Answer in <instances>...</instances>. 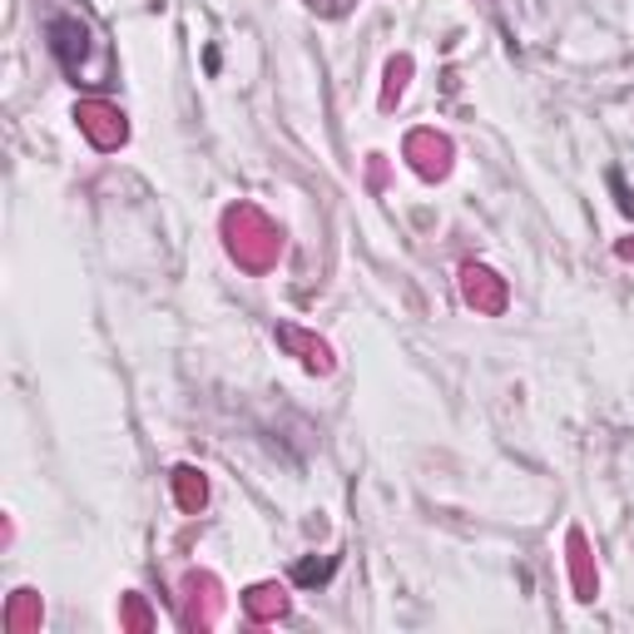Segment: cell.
<instances>
[{
	"label": "cell",
	"mask_w": 634,
	"mask_h": 634,
	"mask_svg": "<svg viewBox=\"0 0 634 634\" xmlns=\"http://www.w3.org/2000/svg\"><path fill=\"white\" fill-rule=\"evenodd\" d=\"M333 565H337L333 555H323V560H298V570H293V580H298V585H323V580L333 575Z\"/></svg>",
	"instance_id": "7c38bea8"
},
{
	"label": "cell",
	"mask_w": 634,
	"mask_h": 634,
	"mask_svg": "<svg viewBox=\"0 0 634 634\" xmlns=\"http://www.w3.org/2000/svg\"><path fill=\"white\" fill-rule=\"evenodd\" d=\"M461 293H467V303L485 317H495L505 308V283L495 278L491 268H481V263H467V268H461Z\"/></svg>",
	"instance_id": "277c9868"
},
{
	"label": "cell",
	"mask_w": 634,
	"mask_h": 634,
	"mask_svg": "<svg viewBox=\"0 0 634 634\" xmlns=\"http://www.w3.org/2000/svg\"><path fill=\"white\" fill-rule=\"evenodd\" d=\"M570 575H575L580 600H595V570H590V551L580 531H570Z\"/></svg>",
	"instance_id": "9c48e42d"
},
{
	"label": "cell",
	"mask_w": 634,
	"mask_h": 634,
	"mask_svg": "<svg viewBox=\"0 0 634 634\" xmlns=\"http://www.w3.org/2000/svg\"><path fill=\"white\" fill-rule=\"evenodd\" d=\"M620 258H634V243H630V238L620 243Z\"/></svg>",
	"instance_id": "5bb4252c"
},
{
	"label": "cell",
	"mask_w": 634,
	"mask_h": 634,
	"mask_svg": "<svg viewBox=\"0 0 634 634\" xmlns=\"http://www.w3.org/2000/svg\"><path fill=\"white\" fill-rule=\"evenodd\" d=\"M243 610H248L253 620H283L288 615V595H283V585H253L248 595H243Z\"/></svg>",
	"instance_id": "52a82bcc"
},
{
	"label": "cell",
	"mask_w": 634,
	"mask_h": 634,
	"mask_svg": "<svg viewBox=\"0 0 634 634\" xmlns=\"http://www.w3.org/2000/svg\"><path fill=\"white\" fill-rule=\"evenodd\" d=\"M75 120H80L84 140H90L94 150H120V144L130 140V124H124V114L114 110V104H104V100H80Z\"/></svg>",
	"instance_id": "7a4b0ae2"
},
{
	"label": "cell",
	"mask_w": 634,
	"mask_h": 634,
	"mask_svg": "<svg viewBox=\"0 0 634 634\" xmlns=\"http://www.w3.org/2000/svg\"><path fill=\"white\" fill-rule=\"evenodd\" d=\"M224 238H228V253L238 258V268L248 273H268L283 253V234L258 214L253 204H238L224 214Z\"/></svg>",
	"instance_id": "6da1fadb"
},
{
	"label": "cell",
	"mask_w": 634,
	"mask_h": 634,
	"mask_svg": "<svg viewBox=\"0 0 634 634\" xmlns=\"http://www.w3.org/2000/svg\"><path fill=\"white\" fill-rule=\"evenodd\" d=\"M278 342L293 347V352L303 357V367H308V372H333V347H327L323 337H308L303 327H278Z\"/></svg>",
	"instance_id": "8992f818"
},
{
	"label": "cell",
	"mask_w": 634,
	"mask_h": 634,
	"mask_svg": "<svg viewBox=\"0 0 634 634\" xmlns=\"http://www.w3.org/2000/svg\"><path fill=\"white\" fill-rule=\"evenodd\" d=\"M407 75H411V55H397L392 70H387V90H382V110H392L401 100V90H407Z\"/></svg>",
	"instance_id": "8fae6325"
},
{
	"label": "cell",
	"mask_w": 634,
	"mask_h": 634,
	"mask_svg": "<svg viewBox=\"0 0 634 634\" xmlns=\"http://www.w3.org/2000/svg\"><path fill=\"white\" fill-rule=\"evenodd\" d=\"M6 630L10 634H25V630H40V595L35 590H20L6 610Z\"/></svg>",
	"instance_id": "ba28073f"
},
{
	"label": "cell",
	"mask_w": 634,
	"mask_h": 634,
	"mask_svg": "<svg viewBox=\"0 0 634 634\" xmlns=\"http://www.w3.org/2000/svg\"><path fill=\"white\" fill-rule=\"evenodd\" d=\"M45 35H50V55L60 60V70H65V75H75V84H80L84 55H90V30H84L75 16H55L45 25Z\"/></svg>",
	"instance_id": "3957f363"
},
{
	"label": "cell",
	"mask_w": 634,
	"mask_h": 634,
	"mask_svg": "<svg viewBox=\"0 0 634 634\" xmlns=\"http://www.w3.org/2000/svg\"><path fill=\"white\" fill-rule=\"evenodd\" d=\"M124 620H130V630H150V615H144V605H140V600H124Z\"/></svg>",
	"instance_id": "4fadbf2b"
},
{
	"label": "cell",
	"mask_w": 634,
	"mask_h": 634,
	"mask_svg": "<svg viewBox=\"0 0 634 634\" xmlns=\"http://www.w3.org/2000/svg\"><path fill=\"white\" fill-rule=\"evenodd\" d=\"M174 495H178V505H184V511L194 515L198 505L208 501V485H204V476H198L194 467H178V471H174Z\"/></svg>",
	"instance_id": "30bf717a"
},
{
	"label": "cell",
	"mask_w": 634,
	"mask_h": 634,
	"mask_svg": "<svg viewBox=\"0 0 634 634\" xmlns=\"http://www.w3.org/2000/svg\"><path fill=\"white\" fill-rule=\"evenodd\" d=\"M407 158L421 178H441L451 168V144L437 130H417V134H407Z\"/></svg>",
	"instance_id": "5b68a950"
}]
</instances>
